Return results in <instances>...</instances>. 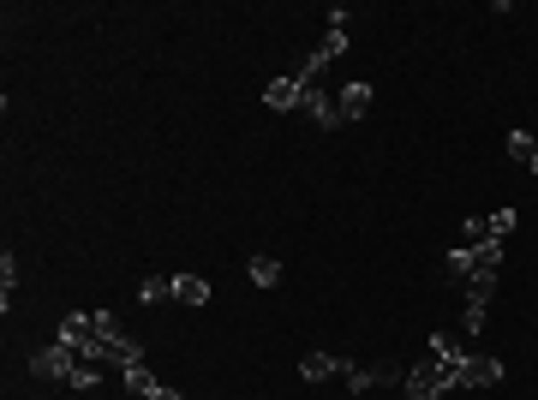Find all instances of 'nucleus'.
I'll list each match as a JSON object with an SVG mask.
<instances>
[{"mask_svg": "<svg viewBox=\"0 0 538 400\" xmlns=\"http://www.w3.org/2000/svg\"><path fill=\"white\" fill-rule=\"evenodd\" d=\"M460 329L478 335V329H484V305H467V311H460Z\"/></svg>", "mask_w": 538, "mask_h": 400, "instance_id": "nucleus-22", "label": "nucleus"}, {"mask_svg": "<svg viewBox=\"0 0 538 400\" xmlns=\"http://www.w3.org/2000/svg\"><path fill=\"white\" fill-rule=\"evenodd\" d=\"M102 371H108V364L79 359V364H72V377H66V388H79V395H84V388H96V377H102Z\"/></svg>", "mask_w": 538, "mask_h": 400, "instance_id": "nucleus-15", "label": "nucleus"}, {"mask_svg": "<svg viewBox=\"0 0 538 400\" xmlns=\"http://www.w3.org/2000/svg\"><path fill=\"white\" fill-rule=\"evenodd\" d=\"M174 299L179 305H210V281L203 275H174Z\"/></svg>", "mask_w": 538, "mask_h": 400, "instance_id": "nucleus-11", "label": "nucleus"}, {"mask_svg": "<svg viewBox=\"0 0 538 400\" xmlns=\"http://www.w3.org/2000/svg\"><path fill=\"white\" fill-rule=\"evenodd\" d=\"M12 287H19V257L6 251L0 257V305H12Z\"/></svg>", "mask_w": 538, "mask_h": 400, "instance_id": "nucleus-17", "label": "nucleus"}, {"mask_svg": "<svg viewBox=\"0 0 538 400\" xmlns=\"http://www.w3.org/2000/svg\"><path fill=\"white\" fill-rule=\"evenodd\" d=\"M120 377H126V388H132V395H144V400H150V395H156V388H161V382L150 377V371H144V359H138V364H126Z\"/></svg>", "mask_w": 538, "mask_h": 400, "instance_id": "nucleus-14", "label": "nucleus"}, {"mask_svg": "<svg viewBox=\"0 0 538 400\" xmlns=\"http://www.w3.org/2000/svg\"><path fill=\"white\" fill-rule=\"evenodd\" d=\"M425 347H431V359H437L443 371H449V377H460V364L473 359V353H467V347H460L455 335H443V329H437V335H431V340H425Z\"/></svg>", "mask_w": 538, "mask_h": 400, "instance_id": "nucleus-5", "label": "nucleus"}, {"mask_svg": "<svg viewBox=\"0 0 538 400\" xmlns=\"http://www.w3.org/2000/svg\"><path fill=\"white\" fill-rule=\"evenodd\" d=\"M318 48H323V54H329V61H341V54H347V30H329V37H323Z\"/></svg>", "mask_w": 538, "mask_h": 400, "instance_id": "nucleus-20", "label": "nucleus"}, {"mask_svg": "<svg viewBox=\"0 0 538 400\" xmlns=\"http://www.w3.org/2000/svg\"><path fill=\"white\" fill-rule=\"evenodd\" d=\"M460 293H467V305H491V299H497V275H484V269H473V275L460 281Z\"/></svg>", "mask_w": 538, "mask_h": 400, "instance_id": "nucleus-10", "label": "nucleus"}, {"mask_svg": "<svg viewBox=\"0 0 538 400\" xmlns=\"http://www.w3.org/2000/svg\"><path fill=\"white\" fill-rule=\"evenodd\" d=\"M72 364H79L72 347H42V353H30V377L37 382H66L72 377Z\"/></svg>", "mask_w": 538, "mask_h": 400, "instance_id": "nucleus-2", "label": "nucleus"}, {"mask_svg": "<svg viewBox=\"0 0 538 400\" xmlns=\"http://www.w3.org/2000/svg\"><path fill=\"white\" fill-rule=\"evenodd\" d=\"M401 388H407V400H449L455 395V377H449L437 359H425V364H413V371L401 377Z\"/></svg>", "mask_w": 538, "mask_h": 400, "instance_id": "nucleus-1", "label": "nucleus"}, {"mask_svg": "<svg viewBox=\"0 0 538 400\" xmlns=\"http://www.w3.org/2000/svg\"><path fill=\"white\" fill-rule=\"evenodd\" d=\"M90 329H96V335H120V317L114 311H90Z\"/></svg>", "mask_w": 538, "mask_h": 400, "instance_id": "nucleus-21", "label": "nucleus"}, {"mask_svg": "<svg viewBox=\"0 0 538 400\" xmlns=\"http://www.w3.org/2000/svg\"><path fill=\"white\" fill-rule=\"evenodd\" d=\"M252 287H281V257H245Z\"/></svg>", "mask_w": 538, "mask_h": 400, "instance_id": "nucleus-12", "label": "nucleus"}, {"mask_svg": "<svg viewBox=\"0 0 538 400\" xmlns=\"http://www.w3.org/2000/svg\"><path fill=\"white\" fill-rule=\"evenodd\" d=\"M484 227H491V240H509V233H515V209H491Z\"/></svg>", "mask_w": 538, "mask_h": 400, "instance_id": "nucleus-19", "label": "nucleus"}, {"mask_svg": "<svg viewBox=\"0 0 538 400\" xmlns=\"http://www.w3.org/2000/svg\"><path fill=\"white\" fill-rule=\"evenodd\" d=\"M138 299H144V305H161V299H174V281H161V275L138 281Z\"/></svg>", "mask_w": 538, "mask_h": 400, "instance_id": "nucleus-16", "label": "nucleus"}, {"mask_svg": "<svg viewBox=\"0 0 538 400\" xmlns=\"http://www.w3.org/2000/svg\"><path fill=\"white\" fill-rule=\"evenodd\" d=\"M497 382H502V364L473 353V359L460 364V377H455V395H460V388H497Z\"/></svg>", "mask_w": 538, "mask_h": 400, "instance_id": "nucleus-3", "label": "nucleus"}, {"mask_svg": "<svg viewBox=\"0 0 538 400\" xmlns=\"http://www.w3.org/2000/svg\"><path fill=\"white\" fill-rule=\"evenodd\" d=\"M467 251H473V269H484V275L502 269V240H478V245H467Z\"/></svg>", "mask_w": 538, "mask_h": 400, "instance_id": "nucleus-13", "label": "nucleus"}, {"mask_svg": "<svg viewBox=\"0 0 538 400\" xmlns=\"http://www.w3.org/2000/svg\"><path fill=\"white\" fill-rule=\"evenodd\" d=\"M371 84H347V90H335V108H341V120H365L371 114Z\"/></svg>", "mask_w": 538, "mask_h": 400, "instance_id": "nucleus-6", "label": "nucleus"}, {"mask_svg": "<svg viewBox=\"0 0 538 400\" xmlns=\"http://www.w3.org/2000/svg\"><path fill=\"white\" fill-rule=\"evenodd\" d=\"M263 102H269L276 114H287V108L305 102V90H299V78H276V84H263Z\"/></svg>", "mask_w": 538, "mask_h": 400, "instance_id": "nucleus-8", "label": "nucleus"}, {"mask_svg": "<svg viewBox=\"0 0 538 400\" xmlns=\"http://www.w3.org/2000/svg\"><path fill=\"white\" fill-rule=\"evenodd\" d=\"M150 400H186V395H179V388H156V395H150Z\"/></svg>", "mask_w": 538, "mask_h": 400, "instance_id": "nucleus-23", "label": "nucleus"}, {"mask_svg": "<svg viewBox=\"0 0 538 400\" xmlns=\"http://www.w3.org/2000/svg\"><path fill=\"white\" fill-rule=\"evenodd\" d=\"M509 156L533 167V156H538V138H533V132H509Z\"/></svg>", "mask_w": 538, "mask_h": 400, "instance_id": "nucleus-18", "label": "nucleus"}, {"mask_svg": "<svg viewBox=\"0 0 538 400\" xmlns=\"http://www.w3.org/2000/svg\"><path fill=\"white\" fill-rule=\"evenodd\" d=\"M533 174H538V156H533Z\"/></svg>", "mask_w": 538, "mask_h": 400, "instance_id": "nucleus-24", "label": "nucleus"}, {"mask_svg": "<svg viewBox=\"0 0 538 400\" xmlns=\"http://www.w3.org/2000/svg\"><path fill=\"white\" fill-rule=\"evenodd\" d=\"M341 377H347V395H371L377 382H389V371L383 364H347Z\"/></svg>", "mask_w": 538, "mask_h": 400, "instance_id": "nucleus-9", "label": "nucleus"}, {"mask_svg": "<svg viewBox=\"0 0 538 400\" xmlns=\"http://www.w3.org/2000/svg\"><path fill=\"white\" fill-rule=\"evenodd\" d=\"M299 114H305L311 126H323V132H335V126H341V108H335V96H329V90H305Z\"/></svg>", "mask_w": 538, "mask_h": 400, "instance_id": "nucleus-4", "label": "nucleus"}, {"mask_svg": "<svg viewBox=\"0 0 538 400\" xmlns=\"http://www.w3.org/2000/svg\"><path fill=\"white\" fill-rule=\"evenodd\" d=\"M335 371H347V359H335V353H305L299 359V377L305 382H329Z\"/></svg>", "mask_w": 538, "mask_h": 400, "instance_id": "nucleus-7", "label": "nucleus"}]
</instances>
